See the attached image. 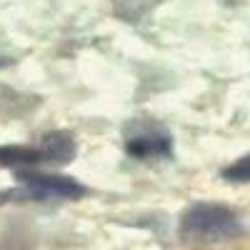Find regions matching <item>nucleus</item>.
Returning a JSON list of instances; mask_svg holds the SVG:
<instances>
[{
	"label": "nucleus",
	"mask_w": 250,
	"mask_h": 250,
	"mask_svg": "<svg viewBox=\"0 0 250 250\" xmlns=\"http://www.w3.org/2000/svg\"><path fill=\"white\" fill-rule=\"evenodd\" d=\"M15 178L20 180V188L0 193V200L13 198V200H38V203H50V200H80L88 195V188L73 175H60V173H35V170H18Z\"/></svg>",
	"instance_id": "2"
},
{
	"label": "nucleus",
	"mask_w": 250,
	"mask_h": 250,
	"mask_svg": "<svg viewBox=\"0 0 250 250\" xmlns=\"http://www.w3.org/2000/svg\"><path fill=\"white\" fill-rule=\"evenodd\" d=\"M220 178L228 183H250V153L233 160L230 165H225L220 170Z\"/></svg>",
	"instance_id": "6"
},
{
	"label": "nucleus",
	"mask_w": 250,
	"mask_h": 250,
	"mask_svg": "<svg viewBox=\"0 0 250 250\" xmlns=\"http://www.w3.org/2000/svg\"><path fill=\"white\" fill-rule=\"evenodd\" d=\"M38 153H40V160L43 163H50V165H68L75 160L78 155V143H75V135L68 133V130H50L40 138V145H38Z\"/></svg>",
	"instance_id": "4"
},
{
	"label": "nucleus",
	"mask_w": 250,
	"mask_h": 250,
	"mask_svg": "<svg viewBox=\"0 0 250 250\" xmlns=\"http://www.w3.org/2000/svg\"><path fill=\"white\" fill-rule=\"evenodd\" d=\"M123 140L125 153L140 163L165 160L173 155V135L155 120H128L123 128Z\"/></svg>",
	"instance_id": "3"
},
{
	"label": "nucleus",
	"mask_w": 250,
	"mask_h": 250,
	"mask_svg": "<svg viewBox=\"0 0 250 250\" xmlns=\"http://www.w3.org/2000/svg\"><path fill=\"white\" fill-rule=\"evenodd\" d=\"M43 163L40 160L38 148L30 145H0V168H13V170H23V168H33V165Z\"/></svg>",
	"instance_id": "5"
},
{
	"label": "nucleus",
	"mask_w": 250,
	"mask_h": 250,
	"mask_svg": "<svg viewBox=\"0 0 250 250\" xmlns=\"http://www.w3.org/2000/svg\"><path fill=\"white\" fill-rule=\"evenodd\" d=\"M178 230L188 243H228L240 238L245 225L230 205L198 200L183 210Z\"/></svg>",
	"instance_id": "1"
}]
</instances>
